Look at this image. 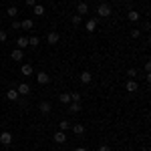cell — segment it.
Masks as SVG:
<instances>
[{
    "mask_svg": "<svg viewBox=\"0 0 151 151\" xmlns=\"http://www.w3.org/2000/svg\"><path fill=\"white\" fill-rule=\"evenodd\" d=\"M111 6H109V4H99V8H97V14H99V16H101V18H107V16H111Z\"/></svg>",
    "mask_w": 151,
    "mask_h": 151,
    "instance_id": "1",
    "label": "cell"
},
{
    "mask_svg": "<svg viewBox=\"0 0 151 151\" xmlns=\"http://www.w3.org/2000/svg\"><path fill=\"white\" fill-rule=\"evenodd\" d=\"M36 83H38V85H48V83H50V77H48V73L40 70V73L36 75Z\"/></svg>",
    "mask_w": 151,
    "mask_h": 151,
    "instance_id": "2",
    "label": "cell"
},
{
    "mask_svg": "<svg viewBox=\"0 0 151 151\" xmlns=\"http://www.w3.org/2000/svg\"><path fill=\"white\" fill-rule=\"evenodd\" d=\"M0 143H2V145H10L12 143V133L10 131H2V133H0Z\"/></svg>",
    "mask_w": 151,
    "mask_h": 151,
    "instance_id": "3",
    "label": "cell"
},
{
    "mask_svg": "<svg viewBox=\"0 0 151 151\" xmlns=\"http://www.w3.org/2000/svg\"><path fill=\"white\" fill-rule=\"evenodd\" d=\"M47 40H48V45H58V40H60V35H58L57 30H50L47 36Z\"/></svg>",
    "mask_w": 151,
    "mask_h": 151,
    "instance_id": "4",
    "label": "cell"
},
{
    "mask_svg": "<svg viewBox=\"0 0 151 151\" xmlns=\"http://www.w3.org/2000/svg\"><path fill=\"white\" fill-rule=\"evenodd\" d=\"M87 12H89V4H87V2H79V4H77V14H79V16H85Z\"/></svg>",
    "mask_w": 151,
    "mask_h": 151,
    "instance_id": "5",
    "label": "cell"
},
{
    "mask_svg": "<svg viewBox=\"0 0 151 151\" xmlns=\"http://www.w3.org/2000/svg\"><path fill=\"white\" fill-rule=\"evenodd\" d=\"M85 30H87V32H95V30H97V20H95V18H89V20L85 22Z\"/></svg>",
    "mask_w": 151,
    "mask_h": 151,
    "instance_id": "6",
    "label": "cell"
},
{
    "mask_svg": "<svg viewBox=\"0 0 151 151\" xmlns=\"http://www.w3.org/2000/svg\"><path fill=\"white\" fill-rule=\"evenodd\" d=\"M16 91H18V95H28L30 93V85H28V83H20V85L16 87Z\"/></svg>",
    "mask_w": 151,
    "mask_h": 151,
    "instance_id": "7",
    "label": "cell"
},
{
    "mask_svg": "<svg viewBox=\"0 0 151 151\" xmlns=\"http://www.w3.org/2000/svg\"><path fill=\"white\" fill-rule=\"evenodd\" d=\"M18 97H20L18 91H16V89H12V87L6 91V99H8V101H18Z\"/></svg>",
    "mask_w": 151,
    "mask_h": 151,
    "instance_id": "8",
    "label": "cell"
},
{
    "mask_svg": "<svg viewBox=\"0 0 151 151\" xmlns=\"http://www.w3.org/2000/svg\"><path fill=\"white\" fill-rule=\"evenodd\" d=\"M79 79H81V83H83V85H89V83L93 81V77H91V73H89V70H83Z\"/></svg>",
    "mask_w": 151,
    "mask_h": 151,
    "instance_id": "9",
    "label": "cell"
},
{
    "mask_svg": "<svg viewBox=\"0 0 151 151\" xmlns=\"http://www.w3.org/2000/svg\"><path fill=\"white\" fill-rule=\"evenodd\" d=\"M137 89H139V87H137V83L133 81V79H131V81H127V83H125V91H127V93H135Z\"/></svg>",
    "mask_w": 151,
    "mask_h": 151,
    "instance_id": "10",
    "label": "cell"
},
{
    "mask_svg": "<svg viewBox=\"0 0 151 151\" xmlns=\"http://www.w3.org/2000/svg\"><path fill=\"white\" fill-rule=\"evenodd\" d=\"M16 47L20 48V50H24V48L28 47V38H26V36H18V38H16Z\"/></svg>",
    "mask_w": 151,
    "mask_h": 151,
    "instance_id": "11",
    "label": "cell"
},
{
    "mask_svg": "<svg viewBox=\"0 0 151 151\" xmlns=\"http://www.w3.org/2000/svg\"><path fill=\"white\" fill-rule=\"evenodd\" d=\"M20 73H22L24 77H32V73H35V69H32V67H30V65L26 63V65H22V67H20Z\"/></svg>",
    "mask_w": 151,
    "mask_h": 151,
    "instance_id": "12",
    "label": "cell"
},
{
    "mask_svg": "<svg viewBox=\"0 0 151 151\" xmlns=\"http://www.w3.org/2000/svg\"><path fill=\"white\" fill-rule=\"evenodd\" d=\"M10 58H12V60H22V58H24V52L20 50V48H14V50L10 52Z\"/></svg>",
    "mask_w": 151,
    "mask_h": 151,
    "instance_id": "13",
    "label": "cell"
},
{
    "mask_svg": "<svg viewBox=\"0 0 151 151\" xmlns=\"http://www.w3.org/2000/svg\"><path fill=\"white\" fill-rule=\"evenodd\" d=\"M45 6H42V4H35V6H32V14H35V16H45Z\"/></svg>",
    "mask_w": 151,
    "mask_h": 151,
    "instance_id": "14",
    "label": "cell"
},
{
    "mask_svg": "<svg viewBox=\"0 0 151 151\" xmlns=\"http://www.w3.org/2000/svg\"><path fill=\"white\" fill-rule=\"evenodd\" d=\"M20 28H26V30L35 28V20H32V18H24L22 22H20Z\"/></svg>",
    "mask_w": 151,
    "mask_h": 151,
    "instance_id": "15",
    "label": "cell"
},
{
    "mask_svg": "<svg viewBox=\"0 0 151 151\" xmlns=\"http://www.w3.org/2000/svg\"><path fill=\"white\" fill-rule=\"evenodd\" d=\"M38 109H40V113H45V115H48V113L52 111V107H50V103H48V101H42Z\"/></svg>",
    "mask_w": 151,
    "mask_h": 151,
    "instance_id": "16",
    "label": "cell"
},
{
    "mask_svg": "<svg viewBox=\"0 0 151 151\" xmlns=\"http://www.w3.org/2000/svg\"><path fill=\"white\" fill-rule=\"evenodd\" d=\"M70 129H73V133H75V135H83V133H85V125H81V123L70 125Z\"/></svg>",
    "mask_w": 151,
    "mask_h": 151,
    "instance_id": "17",
    "label": "cell"
},
{
    "mask_svg": "<svg viewBox=\"0 0 151 151\" xmlns=\"http://www.w3.org/2000/svg\"><path fill=\"white\" fill-rule=\"evenodd\" d=\"M55 141H57V143H65V141H67V133L58 129L57 133H55Z\"/></svg>",
    "mask_w": 151,
    "mask_h": 151,
    "instance_id": "18",
    "label": "cell"
},
{
    "mask_svg": "<svg viewBox=\"0 0 151 151\" xmlns=\"http://www.w3.org/2000/svg\"><path fill=\"white\" fill-rule=\"evenodd\" d=\"M127 18L131 20V22H137V20L141 18V14H139L137 10H129V12H127Z\"/></svg>",
    "mask_w": 151,
    "mask_h": 151,
    "instance_id": "19",
    "label": "cell"
},
{
    "mask_svg": "<svg viewBox=\"0 0 151 151\" xmlns=\"http://www.w3.org/2000/svg\"><path fill=\"white\" fill-rule=\"evenodd\" d=\"M58 101H60L63 105H69L70 103V93H60L58 95Z\"/></svg>",
    "mask_w": 151,
    "mask_h": 151,
    "instance_id": "20",
    "label": "cell"
},
{
    "mask_svg": "<svg viewBox=\"0 0 151 151\" xmlns=\"http://www.w3.org/2000/svg\"><path fill=\"white\" fill-rule=\"evenodd\" d=\"M81 109V103H69V113H79Z\"/></svg>",
    "mask_w": 151,
    "mask_h": 151,
    "instance_id": "21",
    "label": "cell"
},
{
    "mask_svg": "<svg viewBox=\"0 0 151 151\" xmlns=\"http://www.w3.org/2000/svg\"><path fill=\"white\" fill-rule=\"evenodd\" d=\"M58 129H60V131H69V129H70V123L65 119V121H60V123H58Z\"/></svg>",
    "mask_w": 151,
    "mask_h": 151,
    "instance_id": "22",
    "label": "cell"
},
{
    "mask_svg": "<svg viewBox=\"0 0 151 151\" xmlns=\"http://www.w3.org/2000/svg\"><path fill=\"white\" fill-rule=\"evenodd\" d=\"M8 18H14V16H16V14H18V8H16V6H8Z\"/></svg>",
    "mask_w": 151,
    "mask_h": 151,
    "instance_id": "23",
    "label": "cell"
},
{
    "mask_svg": "<svg viewBox=\"0 0 151 151\" xmlns=\"http://www.w3.org/2000/svg\"><path fill=\"white\" fill-rule=\"evenodd\" d=\"M38 42H40L38 36H30V38H28V47H38Z\"/></svg>",
    "mask_w": 151,
    "mask_h": 151,
    "instance_id": "24",
    "label": "cell"
},
{
    "mask_svg": "<svg viewBox=\"0 0 151 151\" xmlns=\"http://www.w3.org/2000/svg\"><path fill=\"white\" fill-rule=\"evenodd\" d=\"M70 22L75 24V26H79V24L83 22V16H79V14H73V18H70Z\"/></svg>",
    "mask_w": 151,
    "mask_h": 151,
    "instance_id": "25",
    "label": "cell"
},
{
    "mask_svg": "<svg viewBox=\"0 0 151 151\" xmlns=\"http://www.w3.org/2000/svg\"><path fill=\"white\" fill-rule=\"evenodd\" d=\"M139 36H141L139 28H133V30H131V38H139Z\"/></svg>",
    "mask_w": 151,
    "mask_h": 151,
    "instance_id": "26",
    "label": "cell"
},
{
    "mask_svg": "<svg viewBox=\"0 0 151 151\" xmlns=\"http://www.w3.org/2000/svg\"><path fill=\"white\" fill-rule=\"evenodd\" d=\"M6 38H8V32L6 30H0V42H4Z\"/></svg>",
    "mask_w": 151,
    "mask_h": 151,
    "instance_id": "27",
    "label": "cell"
},
{
    "mask_svg": "<svg viewBox=\"0 0 151 151\" xmlns=\"http://www.w3.org/2000/svg\"><path fill=\"white\" fill-rule=\"evenodd\" d=\"M10 28H14V30H20V22H18V20H12Z\"/></svg>",
    "mask_w": 151,
    "mask_h": 151,
    "instance_id": "28",
    "label": "cell"
},
{
    "mask_svg": "<svg viewBox=\"0 0 151 151\" xmlns=\"http://www.w3.org/2000/svg\"><path fill=\"white\" fill-rule=\"evenodd\" d=\"M127 77L135 79V77H137V70H135V69H129V70H127Z\"/></svg>",
    "mask_w": 151,
    "mask_h": 151,
    "instance_id": "29",
    "label": "cell"
},
{
    "mask_svg": "<svg viewBox=\"0 0 151 151\" xmlns=\"http://www.w3.org/2000/svg\"><path fill=\"white\" fill-rule=\"evenodd\" d=\"M99 151H111V147H109V145H107V143H103V145H101V147H99Z\"/></svg>",
    "mask_w": 151,
    "mask_h": 151,
    "instance_id": "30",
    "label": "cell"
},
{
    "mask_svg": "<svg viewBox=\"0 0 151 151\" xmlns=\"http://www.w3.org/2000/svg\"><path fill=\"white\" fill-rule=\"evenodd\" d=\"M24 2H26V6H35L36 4V0H24Z\"/></svg>",
    "mask_w": 151,
    "mask_h": 151,
    "instance_id": "31",
    "label": "cell"
},
{
    "mask_svg": "<svg viewBox=\"0 0 151 151\" xmlns=\"http://www.w3.org/2000/svg\"><path fill=\"white\" fill-rule=\"evenodd\" d=\"M145 70H147V75H149V70H151V63H149V60L145 63Z\"/></svg>",
    "mask_w": 151,
    "mask_h": 151,
    "instance_id": "32",
    "label": "cell"
},
{
    "mask_svg": "<svg viewBox=\"0 0 151 151\" xmlns=\"http://www.w3.org/2000/svg\"><path fill=\"white\" fill-rule=\"evenodd\" d=\"M75 151H87V149H85V147H77Z\"/></svg>",
    "mask_w": 151,
    "mask_h": 151,
    "instance_id": "33",
    "label": "cell"
},
{
    "mask_svg": "<svg viewBox=\"0 0 151 151\" xmlns=\"http://www.w3.org/2000/svg\"><path fill=\"white\" fill-rule=\"evenodd\" d=\"M117 2H123V0H117Z\"/></svg>",
    "mask_w": 151,
    "mask_h": 151,
    "instance_id": "34",
    "label": "cell"
},
{
    "mask_svg": "<svg viewBox=\"0 0 151 151\" xmlns=\"http://www.w3.org/2000/svg\"><path fill=\"white\" fill-rule=\"evenodd\" d=\"M131 151H133V149H131Z\"/></svg>",
    "mask_w": 151,
    "mask_h": 151,
    "instance_id": "35",
    "label": "cell"
}]
</instances>
